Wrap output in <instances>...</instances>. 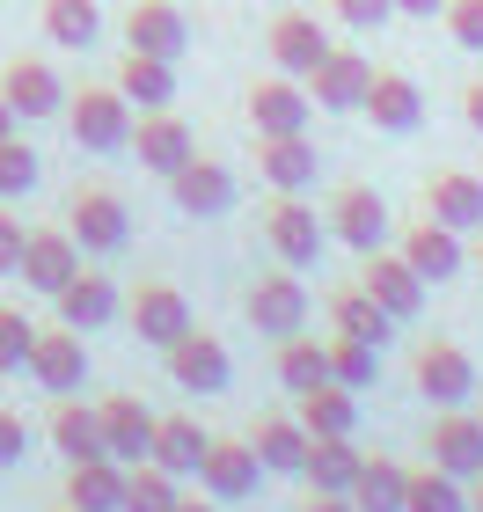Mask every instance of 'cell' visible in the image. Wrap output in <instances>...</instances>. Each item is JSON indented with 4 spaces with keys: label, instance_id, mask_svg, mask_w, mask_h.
<instances>
[{
    "label": "cell",
    "instance_id": "cell-1",
    "mask_svg": "<svg viewBox=\"0 0 483 512\" xmlns=\"http://www.w3.org/2000/svg\"><path fill=\"white\" fill-rule=\"evenodd\" d=\"M264 242H271L279 264L308 271V264H322V249H330V220H322L301 191H271V205H264Z\"/></svg>",
    "mask_w": 483,
    "mask_h": 512
},
{
    "label": "cell",
    "instance_id": "cell-2",
    "mask_svg": "<svg viewBox=\"0 0 483 512\" xmlns=\"http://www.w3.org/2000/svg\"><path fill=\"white\" fill-rule=\"evenodd\" d=\"M242 315H249V330L257 337H301L308 330V286H301V271L293 264H271V271H257V286L242 293Z\"/></svg>",
    "mask_w": 483,
    "mask_h": 512
},
{
    "label": "cell",
    "instance_id": "cell-3",
    "mask_svg": "<svg viewBox=\"0 0 483 512\" xmlns=\"http://www.w3.org/2000/svg\"><path fill=\"white\" fill-rule=\"evenodd\" d=\"M66 132H74V147H88V154H118V147H132V103L118 96V81L66 96Z\"/></svg>",
    "mask_w": 483,
    "mask_h": 512
},
{
    "label": "cell",
    "instance_id": "cell-4",
    "mask_svg": "<svg viewBox=\"0 0 483 512\" xmlns=\"http://www.w3.org/2000/svg\"><path fill=\"white\" fill-rule=\"evenodd\" d=\"M66 235L81 242V256H118L132 242V220H125V198L110 183H81L74 205H66Z\"/></svg>",
    "mask_w": 483,
    "mask_h": 512
},
{
    "label": "cell",
    "instance_id": "cell-5",
    "mask_svg": "<svg viewBox=\"0 0 483 512\" xmlns=\"http://www.w3.org/2000/svg\"><path fill=\"white\" fill-rule=\"evenodd\" d=\"M410 381H418V395L432 410H462L476 395V359L462 344H447V337H425L418 352H410Z\"/></svg>",
    "mask_w": 483,
    "mask_h": 512
},
{
    "label": "cell",
    "instance_id": "cell-6",
    "mask_svg": "<svg viewBox=\"0 0 483 512\" xmlns=\"http://www.w3.org/2000/svg\"><path fill=\"white\" fill-rule=\"evenodd\" d=\"M161 183H169V205L183 220H220L227 205L242 198V183H235V169H227L220 154H191L176 176H161Z\"/></svg>",
    "mask_w": 483,
    "mask_h": 512
},
{
    "label": "cell",
    "instance_id": "cell-7",
    "mask_svg": "<svg viewBox=\"0 0 483 512\" xmlns=\"http://www.w3.org/2000/svg\"><path fill=\"white\" fill-rule=\"evenodd\" d=\"M125 322H132V337H140V344L169 352V344L191 330V300H183L176 278H140V286L125 293Z\"/></svg>",
    "mask_w": 483,
    "mask_h": 512
},
{
    "label": "cell",
    "instance_id": "cell-8",
    "mask_svg": "<svg viewBox=\"0 0 483 512\" xmlns=\"http://www.w3.org/2000/svg\"><path fill=\"white\" fill-rule=\"evenodd\" d=\"M249 132L257 139H279V132H308L315 118V96H308V81H293V74H264V81H249Z\"/></svg>",
    "mask_w": 483,
    "mask_h": 512
},
{
    "label": "cell",
    "instance_id": "cell-9",
    "mask_svg": "<svg viewBox=\"0 0 483 512\" xmlns=\"http://www.w3.org/2000/svg\"><path fill=\"white\" fill-rule=\"evenodd\" d=\"M264 52H271V74L308 81L322 66V52H330V30H322V15H308V8H279L271 30H264Z\"/></svg>",
    "mask_w": 483,
    "mask_h": 512
},
{
    "label": "cell",
    "instance_id": "cell-10",
    "mask_svg": "<svg viewBox=\"0 0 483 512\" xmlns=\"http://www.w3.org/2000/svg\"><path fill=\"white\" fill-rule=\"evenodd\" d=\"M161 359H169V381H176L183 395H220L227 381H235V359H227V344H220L213 330H198V322H191V330H183Z\"/></svg>",
    "mask_w": 483,
    "mask_h": 512
},
{
    "label": "cell",
    "instance_id": "cell-11",
    "mask_svg": "<svg viewBox=\"0 0 483 512\" xmlns=\"http://www.w3.org/2000/svg\"><path fill=\"white\" fill-rule=\"evenodd\" d=\"M366 88H374V59H366L359 44H330V52H322V66L308 74L315 110H337V118H352V110L366 103Z\"/></svg>",
    "mask_w": 483,
    "mask_h": 512
},
{
    "label": "cell",
    "instance_id": "cell-12",
    "mask_svg": "<svg viewBox=\"0 0 483 512\" xmlns=\"http://www.w3.org/2000/svg\"><path fill=\"white\" fill-rule=\"evenodd\" d=\"M322 220H330V235H337L344 249H359V256L388 249V198L374 191V183H344Z\"/></svg>",
    "mask_w": 483,
    "mask_h": 512
},
{
    "label": "cell",
    "instance_id": "cell-13",
    "mask_svg": "<svg viewBox=\"0 0 483 512\" xmlns=\"http://www.w3.org/2000/svg\"><path fill=\"white\" fill-rule=\"evenodd\" d=\"M52 308H59L66 330H81V337H88V330H103V322H118V315H125V293H118V278H110V271L81 264V271L52 293Z\"/></svg>",
    "mask_w": 483,
    "mask_h": 512
},
{
    "label": "cell",
    "instance_id": "cell-14",
    "mask_svg": "<svg viewBox=\"0 0 483 512\" xmlns=\"http://www.w3.org/2000/svg\"><path fill=\"white\" fill-rule=\"evenodd\" d=\"M30 381L44 395H81V381H88V344H81V330H66V322L37 330V344H30Z\"/></svg>",
    "mask_w": 483,
    "mask_h": 512
},
{
    "label": "cell",
    "instance_id": "cell-15",
    "mask_svg": "<svg viewBox=\"0 0 483 512\" xmlns=\"http://www.w3.org/2000/svg\"><path fill=\"white\" fill-rule=\"evenodd\" d=\"M403 256H410V271L425 278V286H447V278H462L469 271V235H454L447 220H410V235H403Z\"/></svg>",
    "mask_w": 483,
    "mask_h": 512
},
{
    "label": "cell",
    "instance_id": "cell-16",
    "mask_svg": "<svg viewBox=\"0 0 483 512\" xmlns=\"http://www.w3.org/2000/svg\"><path fill=\"white\" fill-rule=\"evenodd\" d=\"M425 454L440 461L447 476H462V483H476L483 476V417L462 403V410H440L432 417V432H425Z\"/></svg>",
    "mask_w": 483,
    "mask_h": 512
},
{
    "label": "cell",
    "instance_id": "cell-17",
    "mask_svg": "<svg viewBox=\"0 0 483 512\" xmlns=\"http://www.w3.org/2000/svg\"><path fill=\"white\" fill-rule=\"evenodd\" d=\"M359 286L374 293V300H381V308L396 315V322H418L425 293H432L425 278L410 271V256H403V249H374V256H366V264H359Z\"/></svg>",
    "mask_w": 483,
    "mask_h": 512
},
{
    "label": "cell",
    "instance_id": "cell-18",
    "mask_svg": "<svg viewBox=\"0 0 483 512\" xmlns=\"http://www.w3.org/2000/svg\"><path fill=\"white\" fill-rule=\"evenodd\" d=\"M132 154H140V169L176 176L183 161L198 154V139H191V125H183L176 103H169V110H140V118H132Z\"/></svg>",
    "mask_w": 483,
    "mask_h": 512
},
{
    "label": "cell",
    "instance_id": "cell-19",
    "mask_svg": "<svg viewBox=\"0 0 483 512\" xmlns=\"http://www.w3.org/2000/svg\"><path fill=\"white\" fill-rule=\"evenodd\" d=\"M257 483H264V461H257L249 439H213V447H205V461H198V491L205 498L235 505V498L257 491Z\"/></svg>",
    "mask_w": 483,
    "mask_h": 512
},
{
    "label": "cell",
    "instance_id": "cell-20",
    "mask_svg": "<svg viewBox=\"0 0 483 512\" xmlns=\"http://www.w3.org/2000/svg\"><path fill=\"white\" fill-rule=\"evenodd\" d=\"M96 417H103V454L110 461H125V469H132V461L154 454V425H161V417L140 403V395H103Z\"/></svg>",
    "mask_w": 483,
    "mask_h": 512
},
{
    "label": "cell",
    "instance_id": "cell-21",
    "mask_svg": "<svg viewBox=\"0 0 483 512\" xmlns=\"http://www.w3.org/2000/svg\"><path fill=\"white\" fill-rule=\"evenodd\" d=\"M125 44L132 52H154V59H183L191 52V15H183L176 0H132Z\"/></svg>",
    "mask_w": 483,
    "mask_h": 512
},
{
    "label": "cell",
    "instance_id": "cell-22",
    "mask_svg": "<svg viewBox=\"0 0 483 512\" xmlns=\"http://www.w3.org/2000/svg\"><path fill=\"white\" fill-rule=\"evenodd\" d=\"M0 96L15 103V118H59V110H66V81H59L52 59H8Z\"/></svg>",
    "mask_w": 483,
    "mask_h": 512
},
{
    "label": "cell",
    "instance_id": "cell-23",
    "mask_svg": "<svg viewBox=\"0 0 483 512\" xmlns=\"http://www.w3.org/2000/svg\"><path fill=\"white\" fill-rule=\"evenodd\" d=\"M366 118H374V132H418L425 125V96H418V81L396 74V66H374V88H366Z\"/></svg>",
    "mask_w": 483,
    "mask_h": 512
},
{
    "label": "cell",
    "instance_id": "cell-24",
    "mask_svg": "<svg viewBox=\"0 0 483 512\" xmlns=\"http://www.w3.org/2000/svg\"><path fill=\"white\" fill-rule=\"evenodd\" d=\"M425 213L447 220L454 235H476V227H483V176H469V169H432L425 176Z\"/></svg>",
    "mask_w": 483,
    "mask_h": 512
},
{
    "label": "cell",
    "instance_id": "cell-25",
    "mask_svg": "<svg viewBox=\"0 0 483 512\" xmlns=\"http://www.w3.org/2000/svg\"><path fill=\"white\" fill-rule=\"evenodd\" d=\"M322 169L315 139L308 132H279V139H257V176L271 183V191H308Z\"/></svg>",
    "mask_w": 483,
    "mask_h": 512
},
{
    "label": "cell",
    "instance_id": "cell-26",
    "mask_svg": "<svg viewBox=\"0 0 483 512\" xmlns=\"http://www.w3.org/2000/svg\"><path fill=\"white\" fill-rule=\"evenodd\" d=\"M22 278H30V286L37 293H59L66 286V278H74L81 271V242L74 235H66V227H37V235L30 242H22V264H15Z\"/></svg>",
    "mask_w": 483,
    "mask_h": 512
},
{
    "label": "cell",
    "instance_id": "cell-27",
    "mask_svg": "<svg viewBox=\"0 0 483 512\" xmlns=\"http://www.w3.org/2000/svg\"><path fill=\"white\" fill-rule=\"evenodd\" d=\"M118 96L132 110H169L176 103V59H154V52H132L125 44V59H118Z\"/></svg>",
    "mask_w": 483,
    "mask_h": 512
},
{
    "label": "cell",
    "instance_id": "cell-28",
    "mask_svg": "<svg viewBox=\"0 0 483 512\" xmlns=\"http://www.w3.org/2000/svg\"><path fill=\"white\" fill-rule=\"evenodd\" d=\"M249 447H257L264 476H301V461H308V425H301L293 410H271V417H257Z\"/></svg>",
    "mask_w": 483,
    "mask_h": 512
},
{
    "label": "cell",
    "instance_id": "cell-29",
    "mask_svg": "<svg viewBox=\"0 0 483 512\" xmlns=\"http://www.w3.org/2000/svg\"><path fill=\"white\" fill-rule=\"evenodd\" d=\"M66 505L81 512H125V461H66Z\"/></svg>",
    "mask_w": 483,
    "mask_h": 512
},
{
    "label": "cell",
    "instance_id": "cell-30",
    "mask_svg": "<svg viewBox=\"0 0 483 512\" xmlns=\"http://www.w3.org/2000/svg\"><path fill=\"white\" fill-rule=\"evenodd\" d=\"M359 447H352V432H308V461H301V476H308V491H352V476H359Z\"/></svg>",
    "mask_w": 483,
    "mask_h": 512
},
{
    "label": "cell",
    "instance_id": "cell-31",
    "mask_svg": "<svg viewBox=\"0 0 483 512\" xmlns=\"http://www.w3.org/2000/svg\"><path fill=\"white\" fill-rule=\"evenodd\" d=\"M52 447H59V461H96L103 454V417L81 403V395H52Z\"/></svg>",
    "mask_w": 483,
    "mask_h": 512
},
{
    "label": "cell",
    "instance_id": "cell-32",
    "mask_svg": "<svg viewBox=\"0 0 483 512\" xmlns=\"http://www.w3.org/2000/svg\"><path fill=\"white\" fill-rule=\"evenodd\" d=\"M293 417H301L308 432H352L359 425V388H344V381H315L293 395Z\"/></svg>",
    "mask_w": 483,
    "mask_h": 512
},
{
    "label": "cell",
    "instance_id": "cell-33",
    "mask_svg": "<svg viewBox=\"0 0 483 512\" xmlns=\"http://www.w3.org/2000/svg\"><path fill=\"white\" fill-rule=\"evenodd\" d=\"M403 491H410V469L403 461H388V454H366L359 461V476H352V498L359 512H403Z\"/></svg>",
    "mask_w": 483,
    "mask_h": 512
},
{
    "label": "cell",
    "instance_id": "cell-34",
    "mask_svg": "<svg viewBox=\"0 0 483 512\" xmlns=\"http://www.w3.org/2000/svg\"><path fill=\"white\" fill-rule=\"evenodd\" d=\"M205 447H213V432H205L198 417H161V425H154V454H147V461H161L169 476H198Z\"/></svg>",
    "mask_w": 483,
    "mask_h": 512
},
{
    "label": "cell",
    "instance_id": "cell-35",
    "mask_svg": "<svg viewBox=\"0 0 483 512\" xmlns=\"http://www.w3.org/2000/svg\"><path fill=\"white\" fill-rule=\"evenodd\" d=\"M330 330H344V337H366V344H388V330H396V315L381 308L366 286H337L330 293Z\"/></svg>",
    "mask_w": 483,
    "mask_h": 512
},
{
    "label": "cell",
    "instance_id": "cell-36",
    "mask_svg": "<svg viewBox=\"0 0 483 512\" xmlns=\"http://www.w3.org/2000/svg\"><path fill=\"white\" fill-rule=\"evenodd\" d=\"M96 37H103V8H96V0H44V44L88 52Z\"/></svg>",
    "mask_w": 483,
    "mask_h": 512
},
{
    "label": "cell",
    "instance_id": "cell-37",
    "mask_svg": "<svg viewBox=\"0 0 483 512\" xmlns=\"http://www.w3.org/2000/svg\"><path fill=\"white\" fill-rule=\"evenodd\" d=\"M403 512H469V483H462V476H447L440 461H425V469H410Z\"/></svg>",
    "mask_w": 483,
    "mask_h": 512
},
{
    "label": "cell",
    "instance_id": "cell-38",
    "mask_svg": "<svg viewBox=\"0 0 483 512\" xmlns=\"http://www.w3.org/2000/svg\"><path fill=\"white\" fill-rule=\"evenodd\" d=\"M279 388L286 395H301V388H315V381H330V344H315V337H279Z\"/></svg>",
    "mask_w": 483,
    "mask_h": 512
},
{
    "label": "cell",
    "instance_id": "cell-39",
    "mask_svg": "<svg viewBox=\"0 0 483 512\" xmlns=\"http://www.w3.org/2000/svg\"><path fill=\"white\" fill-rule=\"evenodd\" d=\"M183 498V476H169L161 461H132L125 469V512H169Z\"/></svg>",
    "mask_w": 483,
    "mask_h": 512
},
{
    "label": "cell",
    "instance_id": "cell-40",
    "mask_svg": "<svg viewBox=\"0 0 483 512\" xmlns=\"http://www.w3.org/2000/svg\"><path fill=\"white\" fill-rule=\"evenodd\" d=\"M374 374H381V344L330 330V381H344V388H374Z\"/></svg>",
    "mask_w": 483,
    "mask_h": 512
},
{
    "label": "cell",
    "instance_id": "cell-41",
    "mask_svg": "<svg viewBox=\"0 0 483 512\" xmlns=\"http://www.w3.org/2000/svg\"><path fill=\"white\" fill-rule=\"evenodd\" d=\"M37 176H44L37 147H22V139H0V198H30Z\"/></svg>",
    "mask_w": 483,
    "mask_h": 512
},
{
    "label": "cell",
    "instance_id": "cell-42",
    "mask_svg": "<svg viewBox=\"0 0 483 512\" xmlns=\"http://www.w3.org/2000/svg\"><path fill=\"white\" fill-rule=\"evenodd\" d=\"M30 344H37V322L22 308H0V374H22V366H30Z\"/></svg>",
    "mask_w": 483,
    "mask_h": 512
},
{
    "label": "cell",
    "instance_id": "cell-43",
    "mask_svg": "<svg viewBox=\"0 0 483 512\" xmlns=\"http://www.w3.org/2000/svg\"><path fill=\"white\" fill-rule=\"evenodd\" d=\"M440 22H447V37L462 44V52H483V0H447Z\"/></svg>",
    "mask_w": 483,
    "mask_h": 512
},
{
    "label": "cell",
    "instance_id": "cell-44",
    "mask_svg": "<svg viewBox=\"0 0 483 512\" xmlns=\"http://www.w3.org/2000/svg\"><path fill=\"white\" fill-rule=\"evenodd\" d=\"M322 8H330L344 30H381V22L396 15V0H322Z\"/></svg>",
    "mask_w": 483,
    "mask_h": 512
},
{
    "label": "cell",
    "instance_id": "cell-45",
    "mask_svg": "<svg viewBox=\"0 0 483 512\" xmlns=\"http://www.w3.org/2000/svg\"><path fill=\"white\" fill-rule=\"evenodd\" d=\"M22 454H30V425H22L15 410H0V469H15Z\"/></svg>",
    "mask_w": 483,
    "mask_h": 512
},
{
    "label": "cell",
    "instance_id": "cell-46",
    "mask_svg": "<svg viewBox=\"0 0 483 512\" xmlns=\"http://www.w3.org/2000/svg\"><path fill=\"white\" fill-rule=\"evenodd\" d=\"M22 242H30V227H22L8 205H0V271H15V264H22Z\"/></svg>",
    "mask_w": 483,
    "mask_h": 512
},
{
    "label": "cell",
    "instance_id": "cell-47",
    "mask_svg": "<svg viewBox=\"0 0 483 512\" xmlns=\"http://www.w3.org/2000/svg\"><path fill=\"white\" fill-rule=\"evenodd\" d=\"M301 512H359L352 498H344V491H308V505Z\"/></svg>",
    "mask_w": 483,
    "mask_h": 512
},
{
    "label": "cell",
    "instance_id": "cell-48",
    "mask_svg": "<svg viewBox=\"0 0 483 512\" xmlns=\"http://www.w3.org/2000/svg\"><path fill=\"white\" fill-rule=\"evenodd\" d=\"M462 118H469V132H483V81L462 88Z\"/></svg>",
    "mask_w": 483,
    "mask_h": 512
},
{
    "label": "cell",
    "instance_id": "cell-49",
    "mask_svg": "<svg viewBox=\"0 0 483 512\" xmlns=\"http://www.w3.org/2000/svg\"><path fill=\"white\" fill-rule=\"evenodd\" d=\"M440 8H447V0H396V15H418V22H432Z\"/></svg>",
    "mask_w": 483,
    "mask_h": 512
},
{
    "label": "cell",
    "instance_id": "cell-50",
    "mask_svg": "<svg viewBox=\"0 0 483 512\" xmlns=\"http://www.w3.org/2000/svg\"><path fill=\"white\" fill-rule=\"evenodd\" d=\"M169 512H220V498H205V491H198V498H176Z\"/></svg>",
    "mask_w": 483,
    "mask_h": 512
},
{
    "label": "cell",
    "instance_id": "cell-51",
    "mask_svg": "<svg viewBox=\"0 0 483 512\" xmlns=\"http://www.w3.org/2000/svg\"><path fill=\"white\" fill-rule=\"evenodd\" d=\"M15 125H22V118H15V103L0 96V139H15Z\"/></svg>",
    "mask_w": 483,
    "mask_h": 512
},
{
    "label": "cell",
    "instance_id": "cell-52",
    "mask_svg": "<svg viewBox=\"0 0 483 512\" xmlns=\"http://www.w3.org/2000/svg\"><path fill=\"white\" fill-rule=\"evenodd\" d=\"M469 512H483V476H476V483H469Z\"/></svg>",
    "mask_w": 483,
    "mask_h": 512
},
{
    "label": "cell",
    "instance_id": "cell-53",
    "mask_svg": "<svg viewBox=\"0 0 483 512\" xmlns=\"http://www.w3.org/2000/svg\"><path fill=\"white\" fill-rule=\"evenodd\" d=\"M469 264H476V271H483V227H476V249H469Z\"/></svg>",
    "mask_w": 483,
    "mask_h": 512
},
{
    "label": "cell",
    "instance_id": "cell-54",
    "mask_svg": "<svg viewBox=\"0 0 483 512\" xmlns=\"http://www.w3.org/2000/svg\"><path fill=\"white\" fill-rule=\"evenodd\" d=\"M271 8H293V0H271Z\"/></svg>",
    "mask_w": 483,
    "mask_h": 512
},
{
    "label": "cell",
    "instance_id": "cell-55",
    "mask_svg": "<svg viewBox=\"0 0 483 512\" xmlns=\"http://www.w3.org/2000/svg\"><path fill=\"white\" fill-rule=\"evenodd\" d=\"M476 417H483V395H476Z\"/></svg>",
    "mask_w": 483,
    "mask_h": 512
},
{
    "label": "cell",
    "instance_id": "cell-56",
    "mask_svg": "<svg viewBox=\"0 0 483 512\" xmlns=\"http://www.w3.org/2000/svg\"><path fill=\"white\" fill-rule=\"evenodd\" d=\"M66 512H81V505H66Z\"/></svg>",
    "mask_w": 483,
    "mask_h": 512
}]
</instances>
